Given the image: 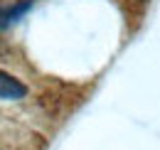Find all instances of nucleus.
I'll use <instances>...</instances> for the list:
<instances>
[{
  "label": "nucleus",
  "mask_w": 160,
  "mask_h": 150,
  "mask_svg": "<svg viewBox=\"0 0 160 150\" xmlns=\"http://www.w3.org/2000/svg\"><path fill=\"white\" fill-rule=\"evenodd\" d=\"M27 96V86L8 72H0V101H20Z\"/></svg>",
  "instance_id": "obj_1"
},
{
  "label": "nucleus",
  "mask_w": 160,
  "mask_h": 150,
  "mask_svg": "<svg viewBox=\"0 0 160 150\" xmlns=\"http://www.w3.org/2000/svg\"><path fill=\"white\" fill-rule=\"evenodd\" d=\"M32 5H35V0H20V2H12V5H0V30L18 22Z\"/></svg>",
  "instance_id": "obj_2"
}]
</instances>
